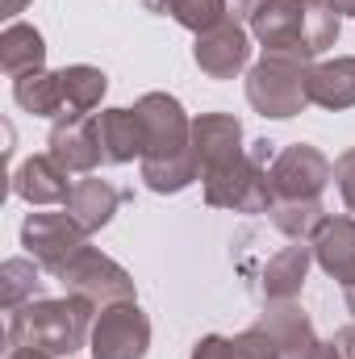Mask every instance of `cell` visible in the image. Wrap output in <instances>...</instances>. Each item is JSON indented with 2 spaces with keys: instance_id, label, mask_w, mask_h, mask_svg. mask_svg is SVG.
<instances>
[{
  "instance_id": "cell-1",
  "label": "cell",
  "mask_w": 355,
  "mask_h": 359,
  "mask_svg": "<svg viewBox=\"0 0 355 359\" xmlns=\"http://www.w3.org/2000/svg\"><path fill=\"white\" fill-rule=\"evenodd\" d=\"M96 305H88L84 297H63V301H29L21 309L8 313V330L4 343L13 347H29L51 359H72L84 339H88V318Z\"/></svg>"
},
{
  "instance_id": "cell-2",
  "label": "cell",
  "mask_w": 355,
  "mask_h": 359,
  "mask_svg": "<svg viewBox=\"0 0 355 359\" xmlns=\"http://www.w3.org/2000/svg\"><path fill=\"white\" fill-rule=\"evenodd\" d=\"M309 55H288V50H264V59L247 76V100L264 117H297L309 104Z\"/></svg>"
},
{
  "instance_id": "cell-3",
  "label": "cell",
  "mask_w": 355,
  "mask_h": 359,
  "mask_svg": "<svg viewBox=\"0 0 355 359\" xmlns=\"http://www.w3.org/2000/svg\"><path fill=\"white\" fill-rule=\"evenodd\" d=\"M272 142H255L243 159L205 172V201L213 209H234V213H267L272 209V184H267V163H272Z\"/></svg>"
},
{
  "instance_id": "cell-4",
  "label": "cell",
  "mask_w": 355,
  "mask_h": 359,
  "mask_svg": "<svg viewBox=\"0 0 355 359\" xmlns=\"http://www.w3.org/2000/svg\"><path fill=\"white\" fill-rule=\"evenodd\" d=\"M330 176L335 163L309 142H293L267 163V184L276 201H318Z\"/></svg>"
},
{
  "instance_id": "cell-5",
  "label": "cell",
  "mask_w": 355,
  "mask_h": 359,
  "mask_svg": "<svg viewBox=\"0 0 355 359\" xmlns=\"http://www.w3.org/2000/svg\"><path fill=\"white\" fill-rule=\"evenodd\" d=\"M59 280H63V288L72 297H84L96 309L134 301V280L126 276V268H117L109 255H100L96 247H84L67 268L59 271Z\"/></svg>"
},
{
  "instance_id": "cell-6",
  "label": "cell",
  "mask_w": 355,
  "mask_h": 359,
  "mask_svg": "<svg viewBox=\"0 0 355 359\" xmlns=\"http://www.w3.org/2000/svg\"><path fill=\"white\" fill-rule=\"evenodd\" d=\"M21 247L34 255V264H42L46 271L67 268L84 247H88V234L80 230V222H72V213H29L25 226H21Z\"/></svg>"
},
{
  "instance_id": "cell-7",
  "label": "cell",
  "mask_w": 355,
  "mask_h": 359,
  "mask_svg": "<svg viewBox=\"0 0 355 359\" xmlns=\"http://www.w3.org/2000/svg\"><path fill=\"white\" fill-rule=\"evenodd\" d=\"M151 347V322L134 301L105 305L92 326V359H142Z\"/></svg>"
},
{
  "instance_id": "cell-8",
  "label": "cell",
  "mask_w": 355,
  "mask_h": 359,
  "mask_svg": "<svg viewBox=\"0 0 355 359\" xmlns=\"http://www.w3.org/2000/svg\"><path fill=\"white\" fill-rule=\"evenodd\" d=\"M138 121H142V138H147V155L142 159H168L188 151L192 142V121L184 117L176 96L168 92H147L138 104H134Z\"/></svg>"
},
{
  "instance_id": "cell-9",
  "label": "cell",
  "mask_w": 355,
  "mask_h": 359,
  "mask_svg": "<svg viewBox=\"0 0 355 359\" xmlns=\"http://www.w3.org/2000/svg\"><path fill=\"white\" fill-rule=\"evenodd\" d=\"M305 17H309V0H260L251 8V34L264 42V50L309 55V46H305Z\"/></svg>"
},
{
  "instance_id": "cell-10",
  "label": "cell",
  "mask_w": 355,
  "mask_h": 359,
  "mask_svg": "<svg viewBox=\"0 0 355 359\" xmlns=\"http://www.w3.org/2000/svg\"><path fill=\"white\" fill-rule=\"evenodd\" d=\"M196 67L209 76V80H234L243 67H247V59H251V38H247V29H243V21H234V17H226V21H217L213 29H205V34H196Z\"/></svg>"
},
{
  "instance_id": "cell-11",
  "label": "cell",
  "mask_w": 355,
  "mask_h": 359,
  "mask_svg": "<svg viewBox=\"0 0 355 359\" xmlns=\"http://www.w3.org/2000/svg\"><path fill=\"white\" fill-rule=\"evenodd\" d=\"M188 147H192V159H196L201 176L217 172V168H226V163H234V159L247 155L243 151V126L230 113H201L192 121V142Z\"/></svg>"
},
{
  "instance_id": "cell-12",
  "label": "cell",
  "mask_w": 355,
  "mask_h": 359,
  "mask_svg": "<svg viewBox=\"0 0 355 359\" xmlns=\"http://www.w3.org/2000/svg\"><path fill=\"white\" fill-rule=\"evenodd\" d=\"M67 176H92L100 168V147H96V121L88 117H67L51 130V151H46Z\"/></svg>"
},
{
  "instance_id": "cell-13",
  "label": "cell",
  "mask_w": 355,
  "mask_h": 359,
  "mask_svg": "<svg viewBox=\"0 0 355 359\" xmlns=\"http://www.w3.org/2000/svg\"><path fill=\"white\" fill-rule=\"evenodd\" d=\"M92 121H96L100 163H130V159L147 155L142 121L134 109H105V113H92Z\"/></svg>"
},
{
  "instance_id": "cell-14",
  "label": "cell",
  "mask_w": 355,
  "mask_h": 359,
  "mask_svg": "<svg viewBox=\"0 0 355 359\" xmlns=\"http://www.w3.org/2000/svg\"><path fill=\"white\" fill-rule=\"evenodd\" d=\"M314 259L343 288L355 284V217H326L314 234Z\"/></svg>"
},
{
  "instance_id": "cell-15",
  "label": "cell",
  "mask_w": 355,
  "mask_h": 359,
  "mask_svg": "<svg viewBox=\"0 0 355 359\" xmlns=\"http://www.w3.org/2000/svg\"><path fill=\"white\" fill-rule=\"evenodd\" d=\"M126 201V192L121 188H113L109 180L100 176H80L72 184V192H67V201H63V209L72 213V222H80V230L92 234V230H100V226H109V217L117 213V205Z\"/></svg>"
},
{
  "instance_id": "cell-16",
  "label": "cell",
  "mask_w": 355,
  "mask_h": 359,
  "mask_svg": "<svg viewBox=\"0 0 355 359\" xmlns=\"http://www.w3.org/2000/svg\"><path fill=\"white\" fill-rule=\"evenodd\" d=\"M72 184L76 180L67 176L51 155H34V159H25L17 172H13V192L21 196V201H29V205H63L67 201V192H72Z\"/></svg>"
},
{
  "instance_id": "cell-17",
  "label": "cell",
  "mask_w": 355,
  "mask_h": 359,
  "mask_svg": "<svg viewBox=\"0 0 355 359\" xmlns=\"http://www.w3.org/2000/svg\"><path fill=\"white\" fill-rule=\"evenodd\" d=\"M260 330H264L267 339L280 347V355H297L309 339H314V326H309V318H305V309L297 305V301H267L264 318L255 322Z\"/></svg>"
},
{
  "instance_id": "cell-18",
  "label": "cell",
  "mask_w": 355,
  "mask_h": 359,
  "mask_svg": "<svg viewBox=\"0 0 355 359\" xmlns=\"http://www.w3.org/2000/svg\"><path fill=\"white\" fill-rule=\"evenodd\" d=\"M309 251L314 247H284V251H276L267 259L264 271H260V280H264L260 292H264L267 301H293L301 292L305 271H309Z\"/></svg>"
},
{
  "instance_id": "cell-19",
  "label": "cell",
  "mask_w": 355,
  "mask_h": 359,
  "mask_svg": "<svg viewBox=\"0 0 355 359\" xmlns=\"http://www.w3.org/2000/svg\"><path fill=\"white\" fill-rule=\"evenodd\" d=\"M46 63V46H42V34L34 25H21L13 21L4 34H0V67L8 80H21L29 72H42Z\"/></svg>"
},
{
  "instance_id": "cell-20",
  "label": "cell",
  "mask_w": 355,
  "mask_h": 359,
  "mask_svg": "<svg viewBox=\"0 0 355 359\" xmlns=\"http://www.w3.org/2000/svg\"><path fill=\"white\" fill-rule=\"evenodd\" d=\"M309 104L322 109H351L355 104V59H335L309 67Z\"/></svg>"
},
{
  "instance_id": "cell-21",
  "label": "cell",
  "mask_w": 355,
  "mask_h": 359,
  "mask_svg": "<svg viewBox=\"0 0 355 359\" xmlns=\"http://www.w3.org/2000/svg\"><path fill=\"white\" fill-rule=\"evenodd\" d=\"M59 80H63V117H59V121H67V117H88L92 109L100 104L105 88H109L105 72H100V67H88V63L63 67Z\"/></svg>"
},
{
  "instance_id": "cell-22",
  "label": "cell",
  "mask_w": 355,
  "mask_h": 359,
  "mask_svg": "<svg viewBox=\"0 0 355 359\" xmlns=\"http://www.w3.org/2000/svg\"><path fill=\"white\" fill-rule=\"evenodd\" d=\"M192 359H284V355H280V347L267 339L260 326H251L239 339H217V334L201 339L192 347Z\"/></svg>"
},
{
  "instance_id": "cell-23",
  "label": "cell",
  "mask_w": 355,
  "mask_h": 359,
  "mask_svg": "<svg viewBox=\"0 0 355 359\" xmlns=\"http://www.w3.org/2000/svg\"><path fill=\"white\" fill-rule=\"evenodd\" d=\"M13 96L34 117H63V80L59 72H29L13 80Z\"/></svg>"
},
{
  "instance_id": "cell-24",
  "label": "cell",
  "mask_w": 355,
  "mask_h": 359,
  "mask_svg": "<svg viewBox=\"0 0 355 359\" xmlns=\"http://www.w3.org/2000/svg\"><path fill=\"white\" fill-rule=\"evenodd\" d=\"M38 292H42V264L8 259V264L0 268V305H4V313L29 305Z\"/></svg>"
},
{
  "instance_id": "cell-25",
  "label": "cell",
  "mask_w": 355,
  "mask_h": 359,
  "mask_svg": "<svg viewBox=\"0 0 355 359\" xmlns=\"http://www.w3.org/2000/svg\"><path fill=\"white\" fill-rule=\"evenodd\" d=\"M267 217H272V226H276L280 234H288V238H314L318 226L326 222L322 201H272Z\"/></svg>"
},
{
  "instance_id": "cell-26",
  "label": "cell",
  "mask_w": 355,
  "mask_h": 359,
  "mask_svg": "<svg viewBox=\"0 0 355 359\" xmlns=\"http://www.w3.org/2000/svg\"><path fill=\"white\" fill-rule=\"evenodd\" d=\"M196 172L201 168L192 159V147L180 151V155H168V159H142V180L155 192H180V188H188L196 180Z\"/></svg>"
},
{
  "instance_id": "cell-27",
  "label": "cell",
  "mask_w": 355,
  "mask_h": 359,
  "mask_svg": "<svg viewBox=\"0 0 355 359\" xmlns=\"http://www.w3.org/2000/svg\"><path fill=\"white\" fill-rule=\"evenodd\" d=\"M151 8L176 17L180 25L192 29V34H205V29H213L217 21L230 17L226 13V0H151Z\"/></svg>"
},
{
  "instance_id": "cell-28",
  "label": "cell",
  "mask_w": 355,
  "mask_h": 359,
  "mask_svg": "<svg viewBox=\"0 0 355 359\" xmlns=\"http://www.w3.org/2000/svg\"><path fill=\"white\" fill-rule=\"evenodd\" d=\"M339 42V13L330 8V0H309V17H305V46L309 55H322Z\"/></svg>"
},
{
  "instance_id": "cell-29",
  "label": "cell",
  "mask_w": 355,
  "mask_h": 359,
  "mask_svg": "<svg viewBox=\"0 0 355 359\" xmlns=\"http://www.w3.org/2000/svg\"><path fill=\"white\" fill-rule=\"evenodd\" d=\"M335 180H339V192H343L347 209L355 213V151H347V155L335 159Z\"/></svg>"
},
{
  "instance_id": "cell-30",
  "label": "cell",
  "mask_w": 355,
  "mask_h": 359,
  "mask_svg": "<svg viewBox=\"0 0 355 359\" xmlns=\"http://www.w3.org/2000/svg\"><path fill=\"white\" fill-rule=\"evenodd\" d=\"M288 359H343V355H339L335 343H318V339H309L297 355H288Z\"/></svg>"
},
{
  "instance_id": "cell-31",
  "label": "cell",
  "mask_w": 355,
  "mask_h": 359,
  "mask_svg": "<svg viewBox=\"0 0 355 359\" xmlns=\"http://www.w3.org/2000/svg\"><path fill=\"white\" fill-rule=\"evenodd\" d=\"M335 347H339V355L343 359H355V326H347V330L335 334Z\"/></svg>"
},
{
  "instance_id": "cell-32",
  "label": "cell",
  "mask_w": 355,
  "mask_h": 359,
  "mask_svg": "<svg viewBox=\"0 0 355 359\" xmlns=\"http://www.w3.org/2000/svg\"><path fill=\"white\" fill-rule=\"evenodd\" d=\"M8 359H51V355H42V351H29V347H13V351H8Z\"/></svg>"
},
{
  "instance_id": "cell-33",
  "label": "cell",
  "mask_w": 355,
  "mask_h": 359,
  "mask_svg": "<svg viewBox=\"0 0 355 359\" xmlns=\"http://www.w3.org/2000/svg\"><path fill=\"white\" fill-rule=\"evenodd\" d=\"M29 0H0V8H4V17H17L21 8H25Z\"/></svg>"
},
{
  "instance_id": "cell-34",
  "label": "cell",
  "mask_w": 355,
  "mask_h": 359,
  "mask_svg": "<svg viewBox=\"0 0 355 359\" xmlns=\"http://www.w3.org/2000/svg\"><path fill=\"white\" fill-rule=\"evenodd\" d=\"M330 8L343 13V17H355V0H330Z\"/></svg>"
},
{
  "instance_id": "cell-35",
  "label": "cell",
  "mask_w": 355,
  "mask_h": 359,
  "mask_svg": "<svg viewBox=\"0 0 355 359\" xmlns=\"http://www.w3.org/2000/svg\"><path fill=\"white\" fill-rule=\"evenodd\" d=\"M343 297H347V309L355 313V284H347V288H343Z\"/></svg>"
},
{
  "instance_id": "cell-36",
  "label": "cell",
  "mask_w": 355,
  "mask_h": 359,
  "mask_svg": "<svg viewBox=\"0 0 355 359\" xmlns=\"http://www.w3.org/2000/svg\"><path fill=\"white\" fill-rule=\"evenodd\" d=\"M147 4H151V0H147Z\"/></svg>"
}]
</instances>
